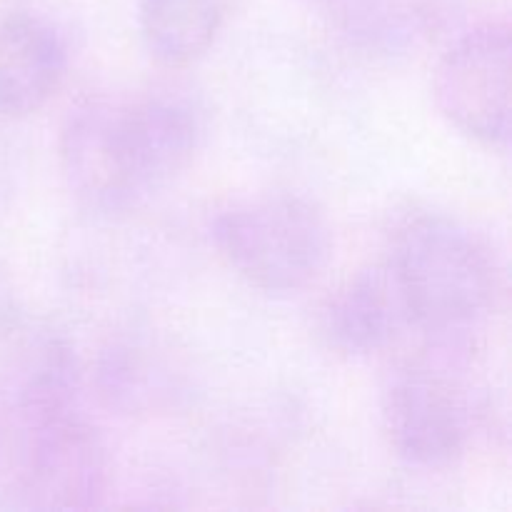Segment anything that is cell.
Listing matches in <instances>:
<instances>
[{
  "mask_svg": "<svg viewBox=\"0 0 512 512\" xmlns=\"http://www.w3.org/2000/svg\"><path fill=\"white\" fill-rule=\"evenodd\" d=\"M410 323L443 343L463 338L488 315L498 273L488 248L445 215H418L398 230L393 255Z\"/></svg>",
  "mask_w": 512,
  "mask_h": 512,
  "instance_id": "6da1fadb",
  "label": "cell"
},
{
  "mask_svg": "<svg viewBox=\"0 0 512 512\" xmlns=\"http://www.w3.org/2000/svg\"><path fill=\"white\" fill-rule=\"evenodd\" d=\"M213 240L230 268L265 293H295L328 268L333 230L300 195H268L233 205L213 220Z\"/></svg>",
  "mask_w": 512,
  "mask_h": 512,
  "instance_id": "7a4b0ae2",
  "label": "cell"
},
{
  "mask_svg": "<svg viewBox=\"0 0 512 512\" xmlns=\"http://www.w3.org/2000/svg\"><path fill=\"white\" fill-rule=\"evenodd\" d=\"M510 28L485 23L460 35L435 68L443 118L468 138L505 148L510 138Z\"/></svg>",
  "mask_w": 512,
  "mask_h": 512,
  "instance_id": "3957f363",
  "label": "cell"
},
{
  "mask_svg": "<svg viewBox=\"0 0 512 512\" xmlns=\"http://www.w3.org/2000/svg\"><path fill=\"white\" fill-rule=\"evenodd\" d=\"M25 495L43 510L100 505L108 485V453L98 430L75 408L25 425Z\"/></svg>",
  "mask_w": 512,
  "mask_h": 512,
  "instance_id": "277c9868",
  "label": "cell"
},
{
  "mask_svg": "<svg viewBox=\"0 0 512 512\" xmlns=\"http://www.w3.org/2000/svg\"><path fill=\"white\" fill-rule=\"evenodd\" d=\"M60 165L80 205L123 213L145 200L123 123V105L85 103L60 130Z\"/></svg>",
  "mask_w": 512,
  "mask_h": 512,
  "instance_id": "5b68a950",
  "label": "cell"
},
{
  "mask_svg": "<svg viewBox=\"0 0 512 512\" xmlns=\"http://www.w3.org/2000/svg\"><path fill=\"white\" fill-rule=\"evenodd\" d=\"M383 425L395 453L418 468H443L463 455L470 408L458 385L435 370H405L383 395Z\"/></svg>",
  "mask_w": 512,
  "mask_h": 512,
  "instance_id": "8992f818",
  "label": "cell"
},
{
  "mask_svg": "<svg viewBox=\"0 0 512 512\" xmlns=\"http://www.w3.org/2000/svg\"><path fill=\"white\" fill-rule=\"evenodd\" d=\"M68 50L50 20L30 10L0 18V115L38 113L65 78Z\"/></svg>",
  "mask_w": 512,
  "mask_h": 512,
  "instance_id": "52a82bcc",
  "label": "cell"
},
{
  "mask_svg": "<svg viewBox=\"0 0 512 512\" xmlns=\"http://www.w3.org/2000/svg\"><path fill=\"white\" fill-rule=\"evenodd\" d=\"M410 323L403 290L390 263L358 270L325 310L330 343L348 355H373L390 348Z\"/></svg>",
  "mask_w": 512,
  "mask_h": 512,
  "instance_id": "ba28073f",
  "label": "cell"
},
{
  "mask_svg": "<svg viewBox=\"0 0 512 512\" xmlns=\"http://www.w3.org/2000/svg\"><path fill=\"white\" fill-rule=\"evenodd\" d=\"M123 120L135 173L150 198L190 165L200 143V120L188 103L163 95L123 105Z\"/></svg>",
  "mask_w": 512,
  "mask_h": 512,
  "instance_id": "9c48e42d",
  "label": "cell"
},
{
  "mask_svg": "<svg viewBox=\"0 0 512 512\" xmlns=\"http://www.w3.org/2000/svg\"><path fill=\"white\" fill-rule=\"evenodd\" d=\"M8 400L20 423L75 408L80 368L75 350L63 335L35 333L20 340L8 368Z\"/></svg>",
  "mask_w": 512,
  "mask_h": 512,
  "instance_id": "30bf717a",
  "label": "cell"
},
{
  "mask_svg": "<svg viewBox=\"0 0 512 512\" xmlns=\"http://www.w3.org/2000/svg\"><path fill=\"white\" fill-rule=\"evenodd\" d=\"M138 25L148 53L168 68L203 58L223 25V0H138Z\"/></svg>",
  "mask_w": 512,
  "mask_h": 512,
  "instance_id": "8fae6325",
  "label": "cell"
},
{
  "mask_svg": "<svg viewBox=\"0 0 512 512\" xmlns=\"http://www.w3.org/2000/svg\"><path fill=\"white\" fill-rule=\"evenodd\" d=\"M20 328V300L8 268L0 263V343Z\"/></svg>",
  "mask_w": 512,
  "mask_h": 512,
  "instance_id": "7c38bea8",
  "label": "cell"
},
{
  "mask_svg": "<svg viewBox=\"0 0 512 512\" xmlns=\"http://www.w3.org/2000/svg\"><path fill=\"white\" fill-rule=\"evenodd\" d=\"M323 3H328V5H330V3H333V0H323Z\"/></svg>",
  "mask_w": 512,
  "mask_h": 512,
  "instance_id": "4fadbf2b",
  "label": "cell"
}]
</instances>
